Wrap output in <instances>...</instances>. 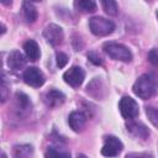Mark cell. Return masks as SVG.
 Masks as SVG:
<instances>
[{
    "instance_id": "cell-1",
    "label": "cell",
    "mask_w": 158,
    "mask_h": 158,
    "mask_svg": "<svg viewBox=\"0 0 158 158\" xmlns=\"http://www.w3.org/2000/svg\"><path fill=\"white\" fill-rule=\"evenodd\" d=\"M156 91H157V79L152 74L141 75L133 84V93L143 100L152 98L156 94Z\"/></svg>"
},
{
    "instance_id": "cell-2",
    "label": "cell",
    "mask_w": 158,
    "mask_h": 158,
    "mask_svg": "<svg viewBox=\"0 0 158 158\" xmlns=\"http://www.w3.org/2000/svg\"><path fill=\"white\" fill-rule=\"evenodd\" d=\"M104 52L115 60L121 62H131L132 60V53L128 49V47L117 43V42H106L102 46Z\"/></svg>"
},
{
    "instance_id": "cell-3",
    "label": "cell",
    "mask_w": 158,
    "mask_h": 158,
    "mask_svg": "<svg viewBox=\"0 0 158 158\" xmlns=\"http://www.w3.org/2000/svg\"><path fill=\"white\" fill-rule=\"evenodd\" d=\"M89 28L90 31L96 36H107L114 32L115 23L111 20L95 16L89 20Z\"/></svg>"
},
{
    "instance_id": "cell-4",
    "label": "cell",
    "mask_w": 158,
    "mask_h": 158,
    "mask_svg": "<svg viewBox=\"0 0 158 158\" xmlns=\"http://www.w3.org/2000/svg\"><path fill=\"white\" fill-rule=\"evenodd\" d=\"M118 107H120L121 115L126 120H133L139 114L138 104L130 96H123L118 102Z\"/></svg>"
},
{
    "instance_id": "cell-5",
    "label": "cell",
    "mask_w": 158,
    "mask_h": 158,
    "mask_svg": "<svg viewBox=\"0 0 158 158\" xmlns=\"http://www.w3.org/2000/svg\"><path fill=\"white\" fill-rule=\"evenodd\" d=\"M123 146H122V142L115 137V136H106L105 139H104V146L101 148V154L105 156V157H116L121 153Z\"/></svg>"
},
{
    "instance_id": "cell-6",
    "label": "cell",
    "mask_w": 158,
    "mask_h": 158,
    "mask_svg": "<svg viewBox=\"0 0 158 158\" xmlns=\"http://www.w3.org/2000/svg\"><path fill=\"white\" fill-rule=\"evenodd\" d=\"M22 79H23V81L27 85H30L32 88H40L44 83V75H43V73L38 68H36V67L27 68L23 72V74H22Z\"/></svg>"
},
{
    "instance_id": "cell-7",
    "label": "cell",
    "mask_w": 158,
    "mask_h": 158,
    "mask_svg": "<svg viewBox=\"0 0 158 158\" xmlns=\"http://www.w3.org/2000/svg\"><path fill=\"white\" fill-rule=\"evenodd\" d=\"M84 78H85V72L80 68V67H72L70 69H68L64 74H63V79L67 84L77 88L79 86L83 81H84Z\"/></svg>"
},
{
    "instance_id": "cell-8",
    "label": "cell",
    "mask_w": 158,
    "mask_h": 158,
    "mask_svg": "<svg viewBox=\"0 0 158 158\" xmlns=\"http://www.w3.org/2000/svg\"><path fill=\"white\" fill-rule=\"evenodd\" d=\"M43 37L52 46H58L63 41V30L56 23H51L43 31Z\"/></svg>"
},
{
    "instance_id": "cell-9",
    "label": "cell",
    "mask_w": 158,
    "mask_h": 158,
    "mask_svg": "<svg viewBox=\"0 0 158 158\" xmlns=\"http://www.w3.org/2000/svg\"><path fill=\"white\" fill-rule=\"evenodd\" d=\"M126 127H127V131L132 135V136H135V137H138V138H142V139H146L148 136H149V130H148V127L144 125V123H142V122H137V121H133V120H130L128 122H127V125H126Z\"/></svg>"
},
{
    "instance_id": "cell-10",
    "label": "cell",
    "mask_w": 158,
    "mask_h": 158,
    "mask_svg": "<svg viewBox=\"0 0 158 158\" xmlns=\"http://www.w3.org/2000/svg\"><path fill=\"white\" fill-rule=\"evenodd\" d=\"M68 123L73 131L80 132L86 123V116L81 111H73L68 117Z\"/></svg>"
},
{
    "instance_id": "cell-11",
    "label": "cell",
    "mask_w": 158,
    "mask_h": 158,
    "mask_svg": "<svg viewBox=\"0 0 158 158\" xmlns=\"http://www.w3.org/2000/svg\"><path fill=\"white\" fill-rule=\"evenodd\" d=\"M64 100H65V95L57 89H52L47 91V94L44 95V102L49 107H58L64 102Z\"/></svg>"
},
{
    "instance_id": "cell-12",
    "label": "cell",
    "mask_w": 158,
    "mask_h": 158,
    "mask_svg": "<svg viewBox=\"0 0 158 158\" xmlns=\"http://www.w3.org/2000/svg\"><path fill=\"white\" fill-rule=\"evenodd\" d=\"M26 64V58L20 51H12L7 57V65L12 70H19Z\"/></svg>"
},
{
    "instance_id": "cell-13",
    "label": "cell",
    "mask_w": 158,
    "mask_h": 158,
    "mask_svg": "<svg viewBox=\"0 0 158 158\" xmlns=\"http://www.w3.org/2000/svg\"><path fill=\"white\" fill-rule=\"evenodd\" d=\"M23 51H25V54L26 57L30 59V60H37L41 56V52H40V47L37 44L36 41L33 40H28L23 43Z\"/></svg>"
},
{
    "instance_id": "cell-14",
    "label": "cell",
    "mask_w": 158,
    "mask_h": 158,
    "mask_svg": "<svg viewBox=\"0 0 158 158\" xmlns=\"http://www.w3.org/2000/svg\"><path fill=\"white\" fill-rule=\"evenodd\" d=\"M22 14H23V19L26 22L32 23L37 20V10L35 7V5L30 1H25L22 2Z\"/></svg>"
},
{
    "instance_id": "cell-15",
    "label": "cell",
    "mask_w": 158,
    "mask_h": 158,
    "mask_svg": "<svg viewBox=\"0 0 158 158\" xmlns=\"http://www.w3.org/2000/svg\"><path fill=\"white\" fill-rule=\"evenodd\" d=\"M15 99H16V107L21 111V112H26L28 114L31 111V101L28 99V96L23 93H16L15 95Z\"/></svg>"
},
{
    "instance_id": "cell-16",
    "label": "cell",
    "mask_w": 158,
    "mask_h": 158,
    "mask_svg": "<svg viewBox=\"0 0 158 158\" xmlns=\"http://www.w3.org/2000/svg\"><path fill=\"white\" fill-rule=\"evenodd\" d=\"M33 154V148L30 144L15 146L12 149V156L15 158H31Z\"/></svg>"
},
{
    "instance_id": "cell-17",
    "label": "cell",
    "mask_w": 158,
    "mask_h": 158,
    "mask_svg": "<svg viewBox=\"0 0 158 158\" xmlns=\"http://www.w3.org/2000/svg\"><path fill=\"white\" fill-rule=\"evenodd\" d=\"M46 158H70V152L60 149L58 147H48L46 152Z\"/></svg>"
},
{
    "instance_id": "cell-18",
    "label": "cell",
    "mask_w": 158,
    "mask_h": 158,
    "mask_svg": "<svg viewBox=\"0 0 158 158\" xmlns=\"http://www.w3.org/2000/svg\"><path fill=\"white\" fill-rule=\"evenodd\" d=\"M74 6L83 12H94L96 10V2L95 1H89V0H80V1H75Z\"/></svg>"
},
{
    "instance_id": "cell-19",
    "label": "cell",
    "mask_w": 158,
    "mask_h": 158,
    "mask_svg": "<svg viewBox=\"0 0 158 158\" xmlns=\"http://www.w3.org/2000/svg\"><path fill=\"white\" fill-rule=\"evenodd\" d=\"M101 5L105 10L106 14L111 15V16H115L117 15V11H118V7H117V2L116 1H112V0H109V1H101Z\"/></svg>"
},
{
    "instance_id": "cell-20",
    "label": "cell",
    "mask_w": 158,
    "mask_h": 158,
    "mask_svg": "<svg viewBox=\"0 0 158 158\" xmlns=\"http://www.w3.org/2000/svg\"><path fill=\"white\" fill-rule=\"evenodd\" d=\"M146 115H147L148 120H149L156 127H158V107L147 106V107H146Z\"/></svg>"
},
{
    "instance_id": "cell-21",
    "label": "cell",
    "mask_w": 158,
    "mask_h": 158,
    "mask_svg": "<svg viewBox=\"0 0 158 158\" xmlns=\"http://www.w3.org/2000/svg\"><path fill=\"white\" fill-rule=\"evenodd\" d=\"M56 59H57V65L59 68H63L68 63V56L64 54L63 52H57L56 53Z\"/></svg>"
},
{
    "instance_id": "cell-22",
    "label": "cell",
    "mask_w": 158,
    "mask_h": 158,
    "mask_svg": "<svg viewBox=\"0 0 158 158\" xmlns=\"http://www.w3.org/2000/svg\"><path fill=\"white\" fill-rule=\"evenodd\" d=\"M88 58L91 63H94L95 65H101L102 64V58L96 53V52H90L88 53Z\"/></svg>"
},
{
    "instance_id": "cell-23",
    "label": "cell",
    "mask_w": 158,
    "mask_h": 158,
    "mask_svg": "<svg viewBox=\"0 0 158 158\" xmlns=\"http://www.w3.org/2000/svg\"><path fill=\"white\" fill-rule=\"evenodd\" d=\"M148 60H149L153 65L158 67V49H157V48L151 49V51L148 52Z\"/></svg>"
},
{
    "instance_id": "cell-24",
    "label": "cell",
    "mask_w": 158,
    "mask_h": 158,
    "mask_svg": "<svg viewBox=\"0 0 158 158\" xmlns=\"http://www.w3.org/2000/svg\"><path fill=\"white\" fill-rule=\"evenodd\" d=\"M126 158H153V156L147 152H139V153H128Z\"/></svg>"
},
{
    "instance_id": "cell-25",
    "label": "cell",
    "mask_w": 158,
    "mask_h": 158,
    "mask_svg": "<svg viewBox=\"0 0 158 158\" xmlns=\"http://www.w3.org/2000/svg\"><path fill=\"white\" fill-rule=\"evenodd\" d=\"M7 89H6V78H5V74L2 73V83H1V100L2 102L6 101V98H7Z\"/></svg>"
},
{
    "instance_id": "cell-26",
    "label": "cell",
    "mask_w": 158,
    "mask_h": 158,
    "mask_svg": "<svg viewBox=\"0 0 158 158\" xmlns=\"http://www.w3.org/2000/svg\"><path fill=\"white\" fill-rule=\"evenodd\" d=\"M77 158H88L86 156H84V154H78V157Z\"/></svg>"
},
{
    "instance_id": "cell-27",
    "label": "cell",
    "mask_w": 158,
    "mask_h": 158,
    "mask_svg": "<svg viewBox=\"0 0 158 158\" xmlns=\"http://www.w3.org/2000/svg\"><path fill=\"white\" fill-rule=\"evenodd\" d=\"M157 17H158V11H157Z\"/></svg>"
}]
</instances>
